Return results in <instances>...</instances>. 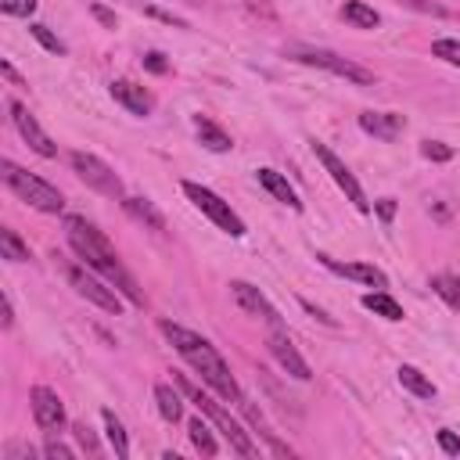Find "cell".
Segmentation results:
<instances>
[{
	"label": "cell",
	"mask_w": 460,
	"mask_h": 460,
	"mask_svg": "<svg viewBox=\"0 0 460 460\" xmlns=\"http://www.w3.org/2000/svg\"><path fill=\"white\" fill-rule=\"evenodd\" d=\"M65 237H68V248L75 252V259H83L93 273H101L126 302L144 305V295H140L133 273L122 266V259H119V252L111 248V241H108L90 219H83V216H65Z\"/></svg>",
	"instance_id": "obj_1"
},
{
	"label": "cell",
	"mask_w": 460,
	"mask_h": 460,
	"mask_svg": "<svg viewBox=\"0 0 460 460\" xmlns=\"http://www.w3.org/2000/svg\"><path fill=\"white\" fill-rule=\"evenodd\" d=\"M162 334H165L169 345L201 374V381H205L219 399H226V402H241V399H244L237 377L230 374L226 359L219 356V349H216L208 338H201V334H194V331H187V327H180V323H172V320H162Z\"/></svg>",
	"instance_id": "obj_2"
},
{
	"label": "cell",
	"mask_w": 460,
	"mask_h": 460,
	"mask_svg": "<svg viewBox=\"0 0 460 460\" xmlns=\"http://www.w3.org/2000/svg\"><path fill=\"white\" fill-rule=\"evenodd\" d=\"M172 381H176V388L183 392V399H190V402L198 406V413H205V417L216 424V431L230 442V449H234L237 456H259V446L252 442V435H248V431L230 417V410H223V406H219V399H212L208 392H201V388H198L194 381H187L183 374H176Z\"/></svg>",
	"instance_id": "obj_3"
},
{
	"label": "cell",
	"mask_w": 460,
	"mask_h": 460,
	"mask_svg": "<svg viewBox=\"0 0 460 460\" xmlns=\"http://www.w3.org/2000/svg\"><path fill=\"white\" fill-rule=\"evenodd\" d=\"M0 180L7 183V190H11L18 201H25V205L36 208V212H47V216L65 212V194H61L54 183H47L43 176L22 169L18 162L4 158V162H0Z\"/></svg>",
	"instance_id": "obj_4"
},
{
	"label": "cell",
	"mask_w": 460,
	"mask_h": 460,
	"mask_svg": "<svg viewBox=\"0 0 460 460\" xmlns=\"http://www.w3.org/2000/svg\"><path fill=\"white\" fill-rule=\"evenodd\" d=\"M284 54H288L291 61H298V65L323 68V72H331V75H338V79H345V83L374 86V72H370V68H363V65H356V61H349V58H341V54H334V50H327V47H302V43H295V47H288Z\"/></svg>",
	"instance_id": "obj_5"
},
{
	"label": "cell",
	"mask_w": 460,
	"mask_h": 460,
	"mask_svg": "<svg viewBox=\"0 0 460 460\" xmlns=\"http://www.w3.org/2000/svg\"><path fill=\"white\" fill-rule=\"evenodd\" d=\"M180 190L187 194V201L216 226V230H223L226 237H244L248 234V226H244V219L230 208V201H223L212 187H201V183H194V180H183L180 183Z\"/></svg>",
	"instance_id": "obj_6"
},
{
	"label": "cell",
	"mask_w": 460,
	"mask_h": 460,
	"mask_svg": "<svg viewBox=\"0 0 460 460\" xmlns=\"http://www.w3.org/2000/svg\"><path fill=\"white\" fill-rule=\"evenodd\" d=\"M61 273H65L68 288H72L79 298H86L90 305H97V309H104V313H111V316L122 313V298H119V291H115L101 273H93L83 259H79V262H61Z\"/></svg>",
	"instance_id": "obj_7"
},
{
	"label": "cell",
	"mask_w": 460,
	"mask_h": 460,
	"mask_svg": "<svg viewBox=\"0 0 460 460\" xmlns=\"http://www.w3.org/2000/svg\"><path fill=\"white\" fill-rule=\"evenodd\" d=\"M68 162H72V172H75L90 190H97V194H104V198H115V201L126 198V187H122L119 172H115L108 162H101L97 155H90V151H72Z\"/></svg>",
	"instance_id": "obj_8"
},
{
	"label": "cell",
	"mask_w": 460,
	"mask_h": 460,
	"mask_svg": "<svg viewBox=\"0 0 460 460\" xmlns=\"http://www.w3.org/2000/svg\"><path fill=\"white\" fill-rule=\"evenodd\" d=\"M309 147H313L316 162L327 169V176L338 183V190H341V194L352 201V208H356V212H370L374 205H370V198L363 194V187H359V180L352 176V169H349V165H345V162H341V158H338V155H334V151H331L323 140H309Z\"/></svg>",
	"instance_id": "obj_9"
},
{
	"label": "cell",
	"mask_w": 460,
	"mask_h": 460,
	"mask_svg": "<svg viewBox=\"0 0 460 460\" xmlns=\"http://www.w3.org/2000/svg\"><path fill=\"white\" fill-rule=\"evenodd\" d=\"M7 111H11V122H14L18 137H22L40 158H58V144L47 137V129L36 122V115H32L22 101H7Z\"/></svg>",
	"instance_id": "obj_10"
},
{
	"label": "cell",
	"mask_w": 460,
	"mask_h": 460,
	"mask_svg": "<svg viewBox=\"0 0 460 460\" xmlns=\"http://www.w3.org/2000/svg\"><path fill=\"white\" fill-rule=\"evenodd\" d=\"M29 410H32V420H36L40 431L54 435V431L65 428V402H61V395H58L54 388L32 385V388H29Z\"/></svg>",
	"instance_id": "obj_11"
},
{
	"label": "cell",
	"mask_w": 460,
	"mask_h": 460,
	"mask_svg": "<svg viewBox=\"0 0 460 460\" xmlns=\"http://www.w3.org/2000/svg\"><path fill=\"white\" fill-rule=\"evenodd\" d=\"M230 295H234V302L248 313V316H255V320H266L270 327H284V320H280V313H277V305L255 288V284H248V280H230Z\"/></svg>",
	"instance_id": "obj_12"
},
{
	"label": "cell",
	"mask_w": 460,
	"mask_h": 460,
	"mask_svg": "<svg viewBox=\"0 0 460 460\" xmlns=\"http://www.w3.org/2000/svg\"><path fill=\"white\" fill-rule=\"evenodd\" d=\"M266 345H270L273 359H277V363H280V367H284L291 377H298V381H309V377H313V370H309V363L302 359V352L295 349V341H291L288 327H270Z\"/></svg>",
	"instance_id": "obj_13"
},
{
	"label": "cell",
	"mask_w": 460,
	"mask_h": 460,
	"mask_svg": "<svg viewBox=\"0 0 460 460\" xmlns=\"http://www.w3.org/2000/svg\"><path fill=\"white\" fill-rule=\"evenodd\" d=\"M316 259H320V266H327L331 273H338L345 280H356V284H367V288H388V273L377 270L374 262H341V259H331L327 252H320Z\"/></svg>",
	"instance_id": "obj_14"
},
{
	"label": "cell",
	"mask_w": 460,
	"mask_h": 460,
	"mask_svg": "<svg viewBox=\"0 0 460 460\" xmlns=\"http://www.w3.org/2000/svg\"><path fill=\"white\" fill-rule=\"evenodd\" d=\"M108 90H111L115 104H122V108H126L129 115H137V119H147V115L155 111V97H151V90L140 86V83H133V79H115Z\"/></svg>",
	"instance_id": "obj_15"
},
{
	"label": "cell",
	"mask_w": 460,
	"mask_h": 460,
	"mask_svg": "<svg viewBox=\"0 0 460 460\" xmlns=\"http://www.w3.org/2000/svg\"><path fill=\"white\" fill-rule=\"evenodd\" d=\"M359 129L377 140H395L406 129V115L399 111H359Z\"/></svg>",
	"instance_id": "obj_16"
},
{
	"label": "cell",
	"mask_w": 460,
	"mask_h": 460,
	"mask_svg": "<svg viewBox=\"0 0 460 460\" xmlns=\"http://www.w3.org/2000/svg\"><path fill=\"white\" fill-rule=\"evenodd\" d=\"M255 176H259V187L266 190V194H273L280 205H288L291 212H302V201H298V194H295V187L288 183V176L284 172H277V169H270V165H262V169H255Z\"/></svg>",
	"instance_id": "obj_17"
},
{
	"label": "cell",
	"mask_w": 460,
	"mask_h": 460,
	"mask_svg": "<svg viewBox=\"0 0 460 460\" xmlns=\"http://www.w3.org/2000/svg\"><path fill=\"white\" fill-rule=\"evenodd\" d=\"M122 208H126V216H129L133 223H140V226H147V230H155V234H165V216L155 208L151 198H133V194H126V198H122Z\"/></svg>",
	"instance_id": "obj_18"
},
{
	"label": "cell",
	"mask_w": 460,
	"mask_h": 460,
	"mask_svg": "<svg viewBox=\"0 0 460 460\" xmlns=\"http://www.w3.org/2000/svg\"><path fill=\"white\" fill-rule=\"evenodd\" d=\"M194 133H198L201 147H208V151H216V155H226V151L234 147L230 133H226L219 122H212L208 115H194Z\"/></svg>",
	"instance_id": "obj_19"
},
{
	"label": "cell",
	"mask_w": 460,
	"mask_h": 460,
	"mask_svg": "<svg viewBox=\"0 0 460 460\" xmlns=\"http://www.w3.org/2000/svg\"><path fill=\"white\" fill-rule=\"evenodd\" d=\"M155 406H158L162 420H169V424H176L183 417V392L176 388V381L172 385H165V381L155 385Z\"/></svg>",
	"instance_id": "obj_20"
},
{
	"label": "cell",
	"mask_w": 460,
	"mask_h": 460,
	"mask_svg": "<svg viewBox=\"0 0 460 460\" xmlns=\"http://www.w3.org/2000/svg\"><path fill=\"white\" fill-rule=\"evenodd\" d=\"M395 377H399V385L410 392V395H417V399H435L438 395V388H435V381L424 374V370H417V367H410V363H402L399 370H395Z\"/></svg>",
	"instance_id": "obj_21"
},
{
	"label": "cell",
	"mask_w": 460,
	"mask_h": 460,
	"mask_svg": "<svg viewBox=\"0 0 460 460\" xmlns=\"http://www.w3.org/2000/svg\"><path fill=\"white\" fill-rule=\"evenodd\" d=\"M359 302H363V309H370L374 316H385V320H392V323H399V320L406 316V313H402V305H399V302H395V298H392L385 288H374V291H367Z\"/></svg>",
	"instance_id": "obj_22"
},
{
	"label": "cell",
	"mask_w": 460,
	"mask_h": 460,
	"mask_svg": "<svg viewBox=\"0 0 460 460\" xmlns=\"http://www.w3.org/2000/svg\"><path fill=\"white\" fill-rule=\"evenodd\" d=\"M338 14H341L352 29H377V25H381V14H377L367 0H345Z\"/></svg>",
	"instance_id": "obj_23"
},
{
	"label": "cell",
	"mask_w": 460,
	"mask_h": 460,
	"mask_svg": "<svg viewBox=\"0 0 460 460\" xmlns=\"http://www.w3.org/2000/svg\"><path fill=\"white\" fill-rule=\"evenodd\" d=\"M187 435H190V442H194V449H198L201 456H216V453H219V442H216V435H212L205 413H198V417L187 420Z\"/></svg>",
	"instance_id": "obj_24"
},
{
	"label": "cell",
	"mask_w": 460,
	"mask_h": 460,
	"mask_svg": "<svg viewBox=\"0 0 460 460\" xmlns=\"http://www.w3.org/2000/svg\"><path fill=\"white\" fill-rule=\"evenodd\" d=\"M241 406H244V417L252 420V428H255V431L262 435V442L270 446V453H277V456H291V446H288V442H280V438L270 431V424L262 420V413H259V410H255L248 399H241Z\"/></svg>",
	"instance_id": "obj_25"
},
{
	"label": "cell",
	"mask_w": 460,
	"mask_h": 460,
	"mask_svg": "<svg viewBox=\"0 0 460 460\" xmlns=\"http://www.w3.org/2000/svg\"><path fill=\"white\" fill-rule=\"evenodd\" d=\"M101 420H104V435H108V446L115 449V456H119V460H126V456H129V438H126V428H122V420H119L111 410H101Z\"/></svg>",
	"instance_id": "obj_26"
},
{
	"label": "cell",
	"mask_w": 460,
	"mask_h": 460,
	"mask_svg": "<svg viewBox=\"0 0 460 460\" xmlns=\"http://www.w3.org/2000/svg\"><path fill=\"white\" fill-rule=\"evenodd\" d=\"M431 291H435L453 313H460V277H453V273H435V277H431Z\"/></svg>",
	"instance_id": "obj_27"
},
{
	"label": "cell",
	"mask_w": 460,
	"mask_h": 460,
	"mask_svg": "<svg viewBox=\"0 0 460 460\" xmlns=\"http://www.w3.org/2000/svg\"><path fill=\"white\" fill-rule=\"evenodd\" d=\"M0 255H4L7 262H29V259H32V255H29V244H25L11 226L0 230Z\"/></svg>",
	"instance_id": "obj_28"
},
{
	"label": "cell",
	"mask_w": 460,
	"mask_h": 460,
	"mask_svg": "<svg viewBox=\"0 0 460 460\" xmlns=\"http://www.w3.org/2000/svg\"><path fill=\"white\" fill-rule=\"evenodd\" d=\"M29 32H32V40H36L40 47H47L50 54H68L65 40H58V36H54V32H50V29H47L43 22H32V25H29Z\"/></svg>",
	"instance_id": "obj_29"
},
{
	"label": "cell",
	"mask_w": 460,
	"mask_h": 460,
	"mask_svg": "<svg viewBox=\"0 0 460 460\" xmlns=\"http://www.w3.org/2000/svg\"><path fill=\"white\" fill-rule=\"evenodd\" d=\"M431 54L442 58L446 65H456L460 68V40H435L431 43Z\"/></svg>",
	"instance_id": "obj_30"
},
{
	"label": "cell",
	"mask_w": 460,
	"mask_h": 460,
	"mask_svg": "<svg viewBox=\"0 0 460 460\" xmlns=\"http://www.w3.org/2000/svg\"><path fill=\"white\" fill-rule=\"evenodd\" d=\"M420 155H424L428 162H449V158H453V147L442 144V140H420Z\"/></svg>",
	"instance_id": "obj_31"
},
{
	"label": "cell",
	"mask_w": 460,
	"mask_h": 460,
	"mask_svg": "<svg viewBox=\"0 0 460 460\" xmlns=\"http://www.w3.org/2000/svg\"><path fill=\"white\" fill-rule=\"evenodd\" d=\"M0 11L11 18H29L36 14V0H0Z\"/></svg>",
	"instance_id": "obj_32"
},
{
	"label": "cell",
	"mask_w": 460,
	"mask_h": 460,
	"mask_svg": "<svg viewBox=\"0 0 460 460\" xmlns=\"http://www.w3.org/2000/svg\"><path fill=\"white\" fill-rule=\"evenodd\" d=\"M43 456H50V460H72L75 456V449L72 446H65V442H58L54 435L43 442Z\"/></svg>",
	"instance_id": "obj_33"
},
{
	"label": "cell",
	"mask_w": 460,
	"mask_h": 460,
	"mask_svg": "<svg viewBox=\"0 0 460 460\" xmlns=\"http://www.w3.org/2000/svg\"><path fill=\"white\" fill-rule=\"evenodd\" d=\"M72 435H75V442H79L86 453H97V449H101V446H97V438H93V431H90L83 420H75V424H72Z\"/></svg>",
	"instance_id": "obj_34"
},
{
	"label": "cell",
	"mask_w": 460,
	"mask_h": 460,
	"mask_svg": "<svg viewBox=\"0 0 460 460\" xmlns=\"http://www.w3.org/2000/svg\"><path fill=\"white\" fill-rule=\"evenodd\" d=\"M435 438H438V449H442L446 456H460V438H456L449 428H438V435H435Z\"/></svg>",
	"instance_id": "obj_35"
},
{
	"label": "cell",
	"mask_w": 460,
	"mask_h": 460,
	"mask_svg": "<svg viewBox=\"0 0 460 460\" xmlns=\"http://www.w3.org/2000/svg\"><path fill=\"white\" fill-rule=\"evenodd\" d=\"M144 68L155 72V75H165V72H169V61H165L158 50H147V54H144Z\"/></svg>",
	"instance_id": "obj_36"
},
{
	"label": "cell",
	"mask_w": 460,
	"mask_h": 460,
	"mask_svg": "<svg viewBox=\"0 0 460 460\" xmlns=\"http://www.w3.org/2000/svg\"><path fill=\"white\" fill-rule=\"evenodd\" d=\"M374 212H377L381 223H392L395 219V198H377L374 201Z\"/></svg>",
	"instance_id": "obj_37"
},
{
	"label": "cell",
	"mask_w": 460,
	"mask_h": 460,
	"mask_svg": "<svg viewBox=\"0 0 460 460\" xmlns=\"http://www.w3.org/2000/svg\"><path fill=\"white\" fill-rule=\"evenodd\" d=\"M90 14H93L104 29H115V11H108L104 4H97V0H93V4H90Z\"/></svg>",
	"instance_id": "obj_38"
},
{
	"label": "cell",
	"mask_w": 460,
	"mask_h": 460,
	"mask_svg": "<svg viewBox=\"0 0 460 460\" xmlns=\"http://www.w3.org/2000/svg\"><path fill=\"white\" fill-rule=\"evenodd\" d=\"M144 14H151V18H158V22H169V25H176V29H187V22H183V18H176V14H169V11H158V7H144Z\"/></svg>",
	"instance_id": "obj_39"
},
{
	"label": "cell",
	"mask_w": 460,
	"mask_h": 460,
	"mask_svg": "<svg viewBox=\"0 0 460 460\" xmlns=\"http://www.w3.org/2000/svg\"><path fill=\"white\" fill-rule=\"evenodd\" d=\"M0 72H4V79H7V83H14V86H25V79H22V75L11 68V61H0Z\"/></svg>",
	"instance_id": "obj_40"
},
{
	"label": "cell",
	"mask_w": 460,
	"mask_h": 460,
	"mask_svg": "<svg viewBox=\"0 0 460 460\" xmlns=\"http://www.w3.org/2000/svg\"><path fill=\"white\" fill-rule=\"evenodd\" d=\"M302 309H305V313H313V316H316V320H323V323H327V327H334V316H327V313H323V309H316V305H313V302H302Z\"/></svg>",
	"instance_id": "obj_41"
},
{
	"label": "cell",
	"mask_w": 460,
	"mask_h": 460,
	"mask_svg": "<svg viewBox=\"0 0 460 460\" xmlns=\"http://www.w3.org/2000/svg\"><path fill=\"white\" fill-rule=\"evenodd\" d=\"M14 456L32 460V456H36V449H32V446H11V449H7V460H14Z\"/></svg>",
	"instance_id": "obj_42"
},
{
	"label": "cell",
	"mask_w": 460,
	"mask_h": 460,
	"mask_svg": "<svg viewBox=\"0 0 460 460\" xmlns=\"http://www.w3.org/2000/svg\"><path fill=\"white\" fill-rule=\"evenodd\" d=\"M0 323H4V331L14 323V305H11V298L4 295V316H0Z\"/></svg>",
	"instance_id": "obj_43"
},
{
	"label": "cell",
	"mask_w": 460,
	"mask_h": 460,
	"mask_svg": "<svg viewBox=\"0 0 460 460\" xmlns=\"http://www.w3.org/2000/svg\"><path fill=\"white\" fill-rule=\"evenodd\" d=\"M183 4H190V7H198V4H201V0H183Z\"/></svg>",
	"instance_id": "obj_44"
}]
</instances>
